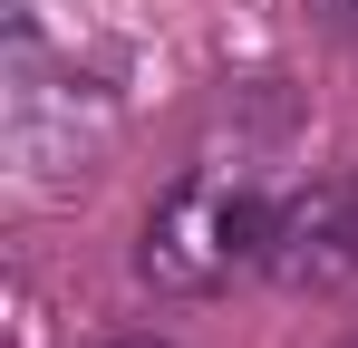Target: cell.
I'll use <instances>...</instances> for the list:
<instances>
[{
  "mask_svg": "<svg viewBox=\"0 0 358 348\" xmlns=\"http://www.w3.org/2000/svg\"><path fill=\"white\" fill-rule=\"evenodd\" d=\"M271 213H281V194H271V184L213 165V174L175 184V194L145 213L136 271H145L155 290H175V300L223 290V281H242V271H262V261H271Z\"/></svg>",
  "mask_w": 358,
  "mask_h": 348,
  "instance_id": "obj_1",
  "label": "cell"
},
{
  "mask_svg": "<svg viewBox=\"0 0 358 348\" xmlns=\"http://www.w3.org/2000/svg\"><path fill=\"white\" fill-rule=\"evenodd\" d=\"M320 10H329V20H339V29H358V0H320Z\"/></svg>",
  "mask_w": 358,
  "mask_h": 348,
  "instance_id": "obj_2",
  "label": "cell"
},
{
  "mask_svg": "<svg viewBox=\"0 0 358 348\" xmlns=\"http://www.w3.org/2000/svg\"><path fill=\"white\" fill-rule=\"evenodd\" d=\"M117 348H165V339H117Z\"/></svg>",
  "mask_w": 358,
  "mask_h": 348,
  "instance_id": "obj_3",
  "label": "cell"
}]
</instances>
